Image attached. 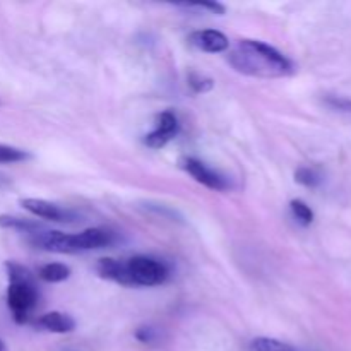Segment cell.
Listing matches in <instances>:
<instances>
[{"label":"cell","mask_w":351,"mask_h":351,"mask_svg":"<svg viewBox=\"0 0 351 351\" xmlns=\"http://www.w3.org/2000/svg\"><path fill=\"white\" fill-rule=\"evenodd\" d=\"M178 130H180V123H178L177 115L170 110L161 112L156 117V127H154L153 132L144 137V144L151 149H161L177 136Z\"/></svg>","instance_id":"obj_6"},{"label":"cell","mask_w":351,"mask_h":351,"mask_svg":"<svg viewBox=\"0 0 351 351\" xmlns=\"http://www.w3.org/2000/svg\"><path fill=\"white\" fill-rule=\"evenodd\" d=\"M0 351H9V350H7L5 343H3V341H2V339H0Z\"/></svg>","instance_id":"obj_21"},{"label":"cell","mask_w":351,"mask_h":351,"mask_svg":"<svg viewBox=\"0 0 351 351\" xmlns=\"http://www.w3.org/2000/svg\"><path fill=\"white\" fill-rule=\"evenodd\" d=\"M29 158L31 154L27 151L0 144V163H19V161L29 160Z\"/></svg>","instance_id":"obj_15"},{"label":"cell","mask_w":351,"mask_h":351,"mask_svg":"<svg viewBox=\"0 0 351 351\" xmlns=\"http://www.w3.org/2000/svg\"><path fill=\"white\" fill-rule=\"evenodd\" d=\"M38 276L40 280L47 281V283H60V281L69 280L71 276V267L60 263H50L45 264L38 269Z\"/></svg>","instance_id":"obj_12"},{"label":"cell","mask_w":351,"mask_h":351,"mask_svg":"<svg viewBox=\"0 0 351 351\" xmlns=\"http://www.w3.org/2000/svg\"><path fill=\"white\" fill-rule=\"evenodd\" d=\"M9 288H7V305H9L12 317L17 324H24L29 317L31 311L38 302V290L34 285L33 274L27 267L21 264L5 263Z\"/></svg>","instance_id":"obj_3"},{"label":"cell","mask_w":351,"mask_h":351,"mask_svg":"<svg viewBox=\"0 0 351 351\" xmlns=\"http://www.w3.org/2000/svg\"><path fill=\"white\" fill-rule=\"evenodd\" d=\"M136 338L139 339L141 343H144V345H153V343L158 339V332L156 329L149 328V326H144V328L137 329Z\"/></svg>","instance_id":"obj_20"},{"label":"cell","mask_w":351,"mask_h":351,"mask_svg":"<svg viewBox=\"0 0 351 351\" xmlns=\"http://www.w3.org/2000/svg\"><path fill=\"white\" fill-rule=\"evenodd\" d=\"M228 64L237 72L250 77H285L293 72L290 58L271 45L257 40H240L230 50Z\"/></svg>","instance_id":"obj_1"},{"label":"cell","mask_w":351,"mask_h":351,"mask_svg":"<svg viewBox=\"0 0 351 351\" xmlns=\"http://www.w3.org/2000/svg\"><path fill=\"white\" fill-rule=\"evenodd\" d=\"M295 180L298 184L305 185V187H317L321 184V175L314 170V168L308 167H300L295 171Z\"/></svg>","instance_id":"obj_16"},{"label":"cell","mask_w":351,"mask_h":351,"mask_svg":"<svg viewBox=\"0 0 351 351\" xmlns=\"http://www.w3.org/2000/svg\"><path fill=\"white\" fill-rule=\"evenodd\" d=\"M178 7H185V9H201L208 10L211 14H223L225 12V5L219 2H197V3H177Z\"/></svg>","instance_id":"obj_18"},{"label":"cell","mask_w":351,"mask_h":351,"mask_svg":"<svg viewBox=\"0 0 351 351\" xmlns=\"http://www.w3.org/2000/svg\"><path fill=\"white\" fill-rule=\"evenodd\" d=\"M192 47H195L197 50L206 51V53H221L226 51L230 47V41L221 31L216 29H201L194 31V33L189 36Z\"/></svg>","instance_id":"obj_8"},{"label":"cell","mask_w":351,"mask_h":351,"mask_svg":"<svg viewBox=\"0 0 351 351\" xmlns=\"http://www.w3.org/2000/svg\"><path fill=\"white\" fill-rule=\"evenodd\" d=\"M254 351H297L288 343L280 341L274 338H257L252 341Z\"/></svg>","instance_id":"obj_13"},{"label":"cell","mask_w":351,"mask_h":351,"mask_svg":"<svg viewBox=\"0 0 351 351\" xmlns=\"http://www.w3.org/2000/svg\"><path fill=\"white\" fill-rule=\"evenodd\" d=\"M180 168L184 171H187L192 178H195V182L202 184L204 187L211 189V191H228L230 184L223 175H219L218 171L211 170L206 163H202L201 160L192 156H184L180 160Z\"/></svg>","instance_id":"obj_5"},{"label":"cell","mask_w":351,"mask_h":351,"mask_svg":"<svg viewBox=\"0 0 351 351\" xmlns=\"http://www.w3.org/2000/svg\"><path fill=\"white\" fill-rule=\"evenodd\" d=\"M189 86H191L194 93H208L209 89H213L215 84H213V79L192 72V74L189 75Z\"/></svg>","instance_id":"obj_17"},{"label":"cell","mask_w":351,"mask_h":351,"mask_svg":"<svg viewBox=\"0 0 351 351\" xmlns=\"http://www.w3.org/2000/svg\"><path fill=\"white\" fill-rule=\"evenodd\" d=\"M326 105L331 106L332 110L339 112H351V99L343 98V96H326Z\"/></svg>","instance_id":"obj_19"},{"label":"cell","mask_w":351,"mask_h":351,"mask_svg":"<svg viewBox=\"0 0 351 351\" xmlns=\"http://www.w3.org/2000/svg\"><path fill=\"white\" fill-rule=\"evenodd\" d=\"M38 328L45 329L48 332H57V335H65L75 329V321L69 314L64 312H48L41 315L36 322Z\"/></svg>","instance_id":"obj_10"},{"label":"cell","mask_w":351,"mask_h":351,"mask_svg":"<svg viewBox=\"0 0 351 351\" xmlns=\"http://www.w3.org/2000/svg\"><path fill=\"white\" fill-rule=\"evenodd\" d=\"M132 287H158L168 280V267L153 257L137 256L125 263Z\"/></svg>","instance_id":"obj_4"},{"label":"cell","mask_w":351,"mask_h":351,"mask_svg":"<svg viewBox=\"0 0 351 351\" xmlns=\"http://www.w3.org/2000/svg\"><path fill=\"white\" fill-rule=\"evenodd\" d=\"M0 228L7 230H16V232L23 233H34L43 230V225L38 221H33V219L21 218V216H10V215H2L0 216Z\"/></svg>","instance_id":"obj_11"},{"label":"cell","mask_w":351,"mask_h":351,"mask_svg":"<svg viewBox=\"0 0 351 351\" xmlns=\"http://www.w3.org/2000/svg\"><path fill=\"white\" fill-rule=\"evenodd\" d=\"M21 206H23L26 211H29L31 215L38 216V218L48 219V221H72L74 215L67 209H62L60 206L53 204V202H48L45 199H33L27 197L21 201Z\"/></svg>","instance_id":"obj_7"},{"label":"cell","mask_w":351,"mask_h":351,"mask_svg":"<svg viewBox=\"0 0 351 351\" xmlns=\"http://www.w3.org/2000/svg\"><path fill=\"white\" fill-rule=\"evenodd\" d=\"M96 273L103 280L115 281V283L123 285V287H132V281H130L129 273H127L125 263H120L117 259H110V257L99 259L98 264H96Z\"/></svg>","instance_id":"obj_9"},{"label":"cell","mask_w":351,"mask_h":351,"mask_svg":"<svg viewBox=\"0 0 351 351\" xmlns=\"http://www.w3.org/2000/svg\"><path fill=\"white\" fill-rule=\"evenodd\" d=\"M27 242L34 249L47 250V252L77 254L112 245L115 242V235L110 230L105 228H88L81 233H74V235L40 230V232L29 233L27 235Z\"/></svg>","instance_id":"obj_2"},{"label":"cell","mask_w":351,"mask_h":351,"mask_svg":"<svg viewBox=\"0 0 351 351\" xmlns=\"http://www.w3.org/2000/svg\"><path fill=\"white\" fill-rule=\"evenodd\" d=\"M290 208H291V213H293L295 219H297L300 225L304 226L312 225V221H314V211H312L304 201H300V199H293V201L290 202Z\"/></svg>","instance_id":"obj_14"}]
</instances>
